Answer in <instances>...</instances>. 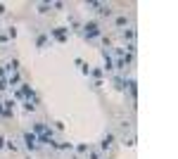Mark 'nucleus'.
Wrapping results in <instances>:
<instances>
[{
  "mask_svg": "<svg viewBox=\"0 0 178 159\" xmlns=\"http://www.w3.org/2000/svg\"><path fill=\"white\" fill-rule=\"evenodd\" d=\"M83 33H86V38H98V36H100L98 21H88V24L83 26Z\"/></svg>",
  "mask_w": 178,
  "mask_h": 159,
  "instance_id": "obj_1",
  "label": "nucleus"
},
{
  "mask_svg": "<svg viewBox=\"0 0 178 159\" xmlns=\"http://www.w3.org/2000/svg\"><path fill=\"white\" fill-rule=\"evenodd\" d=\"M24 142H26L29 150H38V138H36L33 133H24Z\"/></svg>",
  "mask_w": 178,
  "mask_h": 159,
  "instance_id": "obj_2",
  "label": "nucleus"
},
{
  "mask_svg": "<svg viewBox=\"0 0 178 159\" xmlns=\"http://www.w3.org/2000/svg\"><path fill=\"white\" fill-rule=\"evenodd\" d=\"M52 36L57 38V41H64V38H67V31H64V29H55Z\"/></svg>",
  "mask_w": 178,
  "mask_h": 159,
  "instance_id": "obj_3",
  "label": "nucleus"
},
{
  "mask_svg": "<svg viewBox=\"0 0 178 159\" xmlns=\"http://www.w3.org/2000/svg\"><path fill=\"white\" fill-rule=\"evenodd\" d=\"M112 140H114L112 135H105V138H102V150H107V147L112 145Z\"/></svg>",
  "mask_w": 178,
  "mask_h": 159,
  "instance_id": "obj_4",
  "label": "nucleus"
},
{
  "mask_svg": "<svg viewBox=\"0 0 178 159\" xmlns=\"http://www.w3.org/2000/svg\"><path fill=\"white\" fill-rule=\"evenodd\" d=\"M126 24H128V19H126V17H119V19H116V26H126Z\"/></svg>",
  "mask_w": 178,
  "mask_h": 159,
  "instance_id": "obj_5",
  "label": "nucleus"
},
{
  "mask_svg": "<svg viewBox=\"0 0 178 159\" xmlns=\"http://www.w3.org/2000/svg\"><path fill=\"white\" fill-rule=\"evenodd\" d=\"M48 10H50V5H48V2H41V5H38V12H48Z\"/></svg>",
  "mask_w": 178,
  "mask_h": 159,
  "instance_id": "obj_6",
  "label": "nucleus"
},
{
  "mask_svg": "<svg viewBox=\"0 0 178 159\" xmlns=\"http://www.w3.org/2000/svg\"><path fill=\"white\" fill-rule=\"evenodd\" d=\"M124 38H128V41H133V38H135V31H124Z\"/></svg>",
  "mask_w": 178,
  "mask_h": 159,
  "instance_id": "obj_7",
  "label": "nucleus"
},
{
  "mask_svg": "<svg viewBox=\"0 0 178 159\" xmlns=\"http://www.w3.org/2000/svg\"><path fill=\"white\" fill-rule=\"evenodd\" d=\"M90 159H100V157H98V154H95V152H93V154H90Z\"/></svg>",
  "mask_w": 178,
  "mask_h": 159,
  "instance_id": "obj_8",
  "label": "nucleus"
},
{
  "mask_svg": "<svg viewBox=\"0 0 178 159\" xmlns=\"http://www.w3.org/2000/svg\"><path fill=\"white\" fill-rule=\"evenodd\" d=\"M2 12H5V7H2V5H0V14H2Z\"/></svg>",
  "mask_w": 178,
  "mask_h": 159,
  "instance_id": "obj_9",
  "label": "nucleus"
}]
</instances>
